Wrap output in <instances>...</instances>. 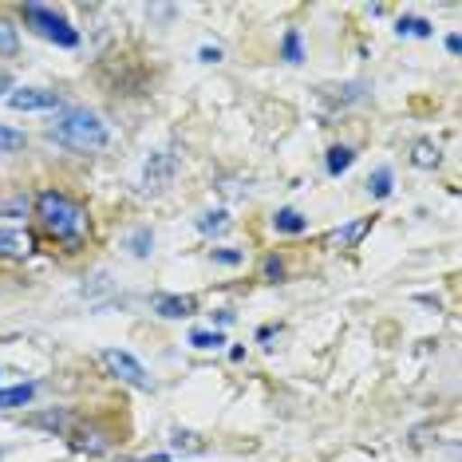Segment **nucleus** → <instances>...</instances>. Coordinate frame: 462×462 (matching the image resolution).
I'll use <instances>...</instances> for the list:
<instances>
[{
	"label": "nucleus",
	"instance_id": "nucleus-27",
	"mask_svg": "<svg viewBox=\"0 0 462 462\" xmlns=\"http://www.w3.org/2000/svg\"><path fill=\"white\" fill-rule=\"evenodd\" d=\"M214 320H217V328H226V324H234V312H229V309H217Z\"/></svg>",
	"mask_w": 462,
	"mask_h": 462
},
{
	"label": "nucleus",
	"instance_id": "nucleus-14",
	"mask_svg": "<svg viewBox=\"0 0 462 462\" xmlns=\"http://www.w3.org/2000/svg\"><path fill=\"white\" fill-rule=\"evenodd\" d=\"M439 162H443V151L430 139H419L411 146V166H419V171H439Z\"/></svg>",
	"mask_w": 462,
	"mask_h": 462
},
{
	"label": "nucleus",
	"instance_id": "nucleus-26",
	"mask_svg": "<svg viewBox=\"0 0 462 462\" xmlns=\"http://www.w3.org/2000/svg\"><path fill=\"white\" fill-rule=\"evenodd\" d=\"M443 48L450 51V56H462V40H458V36H447V40H443Z\"/></svg>",
	"mask_w": 462,
	"mask_h": 462
},
{
	"label": "nucleus",
	"instance_id": "nucleus-17",
	"mask_svg": "<svg viewBox=\"0 0 462 462\" xmlns=\"http://www.w3.org/2000/svg\"><path fill=\"white\" fill-rule=\"evenodd\" d=\"M0 56L5 60L20 56V28H16V20H8V16H0Z\"/></svg>",
	"mask_w": 462,
	"mask_h": 462
},
{
	"label": "nucleus",
	"instance_id": "nucleus-1",
	"mask_svg": "<svg viewBox=\"0 0 462 462\" xmlns=\"http://www.w3.org/2000/svg\"><path fill=\"white\" fill-rule=\"evenodd\" d=\"M32 214H36L40 229H44L51 241H60L64 249H83V245H88L91 217H88V209H83L71 194L48 186V190H40L32 198Z\"/></svg>",
	"mask_w": 462,
	"mask_h": 462
},
{
	"label": "nucleus",
	"instance_id": "nucleus-23",
	"mask_svg": "<svg viewBox=\"0 0 462 462\" xmlns=\"http://www.w3.org/2000/svg\"><path fill=\"white\" fill-rule=\"evenodd\" d=\"M261 277L273 281V285H277V281H285V261H281L277 254H269L265 265H261Z\"/></svg>",
	"mask_w": 462,
	"mask_h": 462
},
{
	"label": "nucleus",
	"instance_id": "nucleus-15",
	"mask_svg": "<svg viewBox=\"0 0 462 462\" xmlns=\"http://www.w3.org/2000/svg\"><path fill=\"white\" fill-rule=\"evenodd\" d=\"M395 190V174H392V166H375L372 178H367V194L375 198V202H383V198H392Z\"/></svg>",
	"mask_w": 462,
	"mask_h": 462
},
{
	"label": "nucleus",
	"instance_id": "nucleus-18",
	"mask_svg": "<svg viewBox=\"0 0 462 462\" xmlns=\"http://www.w3.org/2000/svg\"><path fill=\"white\" fill-rule=\"evenodd\" d=\"M281 60H285V64H300L304 60V44H300L297 28H289V32L281 36Z\"/></svg>",
	"mask_w": 462,
	"mask_h": 462
},
{
	"label": "nucleus",
	"instance_id": "nucleus-4",
	"mask_svg": "<svg viewBox=\"0 0 462 462\" xmlns=\"http://www.w3.org/2000/svg\"><path fill=\"white\" fill-rule=\"evenodd\" d=\"M99 367L111 375V380L127 383V387H134V392H154L151 372H146V367L134 360L131 352H123V348H103L99 352Z\"/></svg>",
	"mask_w": 462,
	"mask_h": 462
},
{
	"label": "nucleus",
	"instance_id": "nucleus-10",
	"mask_svg": "<svg viewBox=\"0 0 462 462\" xmlns=\"http://www.w3.org/2000/svg\"><path fill=\"white\" fill-rule=\"evenodd\" d=\"M198 234H206V237H222V234H229L234 229V217L226 214V209H206L202 217H198Z\"/></svg>",
	"mask_w": 462,
	"mask_h": 462
},
{
	"label": "nucleus",
	"instance_id": "nucleus-11",
	"mask_svg": "<svg viewBox=\"0 0 462 462\" xmlns=\"http://www.w3.org/2000/svg\"><path fill=\"white\" fill-rule=\"evenodd\" d=\"M352 162H356V151H352V146H344V143L328 146V154H324V171H328L332 178L348 174V171H352Z\"/></svg>",
	"mask_w": 462,
	"mask_h": 462
},
{
	"label": "nucleus",
	"instance_id": "nucleus-20",
	"mask_svg": "<svg viewBox=\"0 0 462 462\" xmlns=\"http://www.w3.org/2000/svg\"><path fill=\"white\" fill-rule=\"evenodd\" d=\"M127 249H131V257H151V249H154V234H151V229H134V234L127 237Z\"/></svg>",
	"mask_w": 462,
	"mask_h": 462
},
{
	"label": "nucleus",
	"instance_id": "nucleus-8",
	"mask_svg": "<svg viewBox=\"0 0 462 462\" xmlns=\"http://www.w3.org/2000/svg\"><path fill=\"white\" fill-rule=\"evenodd\" d=\"M273 229H277V234H289V237H300L304 229H309V217L292 206H281L277 214H273Z\"/></svg>",
	"mask_w": 462,
	"mask_h": 462
},
{
	"label": "nucleus",
	"instance_id": "nucleus-3",
	"mask_svg": "<svg viewBox=\"0 0 462 462\" xmlns=\"http://www.w3.org/2000/svg\"><path fill=\"white\" fill-rule=\"evenodd\" d=\"M20 16H24V24L32 28V32L40 40H48V44H56V48H79V28L71 24V20L64 13H56V8H48V5H24L20 8Z\"/></svg>",
	"mask_w": 462,
	"mask_h": 462
},
{
	"label": "nucleus",
	"instance_id": "nucleus-29",
	"mask_svg": "<svg viewBox=\"0 0 462 462\" xmlns=\"http://www.w3.org/2000/svg\"><path fill=\"white\" fill-rule=\"evenodd\" d=\"M123 462H131V458H123Z\"/></svg>",
	"mask_w": 462,
	"mask_h": 462
},
{
	"label": "nucleus",
	"instance_id": "nucleus-19",
	"mask_svg": "<svg viewBox=\"0 0 462 462\" xmlns=\"http://www.w3.org/2000/svg\"><path fill=\"white\" fill-rule=\"evenodd\" d=\"M190 344H194L198 352H217L226 344V336L217 332V328H194L190 332Z\"/></svg>",
	"mask_w": 462,
	"mask_h": 462
},
{
	"label": "nucleus",
	"instance_id": "nucleus-21",
	"mask_svg": "<svg viewBox=\"0 0 462 462\" xmlns=\"http://www.w3.org/2000/svg\"><path fill=\"white\" fill-rule=\"evenodd\" d=\"M24 131H16V127H8V123H0V154H16V151H24Z\"/></svg>",
	"mask_w": 462,
	"mask_h": 462
},
{
	"label": "nucleus",
	"instance_id": "nucleus-22",
	"mask_svg": "<svg viewBox=\"0 0 462 462\" xmlns=\"http://www.w3.org/2000/svg\"><path fill=\"white\" fill-rule=\"evenodd\" d=\"M209 261L226 265V269H237V265H245V249H209Z\"/></svg>",
	"mask_w": 462,
	"mask_h": 462
},
{
	"label": "nucleus",
	"instance_id": "nucleus-5",
	"mask_svg": "<svg viewBox=\"0 0 462 462\" xmlns=\"http://www.w3.org/2000/svg\"><path fill=\"white\" fill-rule=\"evenodd\" d=\"M8 107L13 111H64V99H60V91H48V88H16V91H8Z\"/></svg>",
	"mask_w": 462,
	"mask_h": 462
},
{
	"label": "nucleus",
	"instance_id": "nucleus-16",
	"mask_svg": "<svg viewBox=\"0 0 462 462\" xmlns=\"http://www.w3.org/2000/svg\"><path fill=\"white\" fill-rule=\"evenodd\" d=\"M395 32L399 36H415V40H430V36H435V24L423 20V16H399L395 20Z\"/></svg>",
	"mask_w": 462,
	"mask_h": 462
},
{
	"label": "nucleus",
	"instance_id": "nucleus-7",
	"mask_svg": "<svg viewBox=\"0 0 462 462\" xmlns=\"http://www.w3.org/2000/svg\"><path fill=\"white\" fill-rule=\"evenodd\" d=\"M151 309L159 312L162 320H190V317H198V297H182V292H154Z\"/></svg>",
	"mask_w": 462,
	"mask_h": 462
},
{
	"label": "nucleus",
	"instance_id": "nucleus-13",
	"mask_svg": "<svg viewBox=\"0 0 462 462\" xmlns=\"http://www.w3.org/2000/svg\"><path fill=\"white\" fill-rule=\"evenodd\" d=\"M36 399V383H16V387H0V411L13 407H28Z\"/></svg>",
	"mask_w": 462,
	"mask_h": 462
},
{
	"label": "nucleus",
	"instance_id": "nucleus-25",
	"mask_svg": "<svg viewBox=\"0 0 462 462\" xmlns=\"http://www.w3.org/2000/svg\"><path fill=\"white\" fill-rule=\"evenodd\" d=\"M198 60H202V64H217V60H222V48H202V51H198Z\"/></svg>",
	"mask_w": 462,
	"mask_h": 462
},
{
	"label": "nucleus",
	"instance_id": "nucleus-6",
	"mask_svg": "<svg viewBox=\"0 0 462 462\" xmlns=\"http://www.w3.org/2000/svg\"><path fill=\"white\" fill-rule=\"evenodd\" d=\"M36 254V234L20 226H0V261H28Z\"/></svg>",
	"mask_w": 462,
	"mask_h": 462
},
{
	"label": "nucleus",
	"instance_id": "nucleus-2",
	"mask_svg": "<svg viewBox=\"0 0 462 462\" xmlns=\"http://www.w3.org/2000/svg\"><path fill=\"white\" fill-rule=\"evenodd\" d=\"M51 139L71 146V151H83V154H96V151H107L111 146V131L107 123L99 119L96 111L88 107H64L51 127Z\"/></svg>",
	"mask_w": 462,
	"mask_h": 462
},
{
	"label": "nucleus",
	"instance_id": "nucleus-12",
	"mask_svg": "<svg viewBox=\"0 0 462 462\" xmlns=\"http://www.w3.org/2000/svg\"><path fill=\"white\" fill-rule=\"evenodd\" d=\"M171 178H174V159L171 154H151V162H146V182H151L154 190H162Z\"/></svg>",
	"mask_w": 462,
	"mask_h": 462
},
{
	"label": "nucleus",
	"instance_id": "nucleus-9",
	"mask_svg": "<svg viewBox=\"0 0 462 462\" xmlns=\"http://www.w3.org/2000/svg\"><path fill=\"white\" fill-rule=\"evenodd\" d=\"M372 222L375 217H356V222H348V226H340L332 234V245H340V249H356L364 241V234L372 229Z\"/></svg>",
	"mask_w": 462,
	"mask_h": 462
},
{
	"label": "nucleus",
	"instance_id": "nucleus-24",
	"mask_svg": "<svg viewBox=\"0 0 462 462\" xmlns=\"http://www.w3.org/2000/svg\"><path fill=\"white\" fill-rule=\"evenodd\" d=\"M171 443H174V447H198V450L206 447V443H198V435H182V430H174V439H171Z\"/></svg>",
	"mask_w": 462,
	"mask_h": 462
},
{
	"label": "nucleus",
	"instance_id": "nucleus-28",
	"mask_svg": "<svg viewBox=\"0 0 462 462\" xmlns=\"http://www.w3.org/2000/svg\"><path fill=\"white\" fill-rule=\"evenodd\" d=\"M13 91V79H8V71H0V96H8Z\"/></svg>",
	"mask_w": 462,
	"mask_h": 462
}]
</instances>
